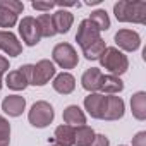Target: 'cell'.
Segmentation results:
<instances>
[{
    "mask_svg": "<svg viewBox=\"0 0 146 146\" xmlns=\"http://www.w3.org/2000/svg\"><path fill=\"white\" fill-rule=\"evenodd\" d=\"M113 14L120 23H134L144 24L146 23V2L143 0H119L113 5Z\"/></svg>",
    "mask_w": 146,
    "mask_h": 146,
    "instance_id": "obj_1",
    "label": "cell"
},
{
    "mask_svg": "<svg viewBox=\"0 0 146 146\" xmlns=\"http://www.w3.org/2000/svg\"><path fill=\"white\" fill-rule=\"evenodd\" d=\"M98 60L105 70H108L112 76H117V78L124 72H127L129 69V58L117 46H107Z\"/></svg>",
    "mask_w": 146,
    "mask_h": 146,
    "instance_id": "obj_2",
    "label": "cell"
},
{
    "mask_svg": "<svg viewBox=\"0 0 146 146\" xmlns=\"http://www.w3.org/2000/svg\"><path fill=\"white\" fill-rule=\"evenodd\" d=\"M53 117H55L53 107H52L48 102H45V100L36 102V103L31 107L29 113H28L29 124H31L33 127H38V129H43V127L50 125V124L53 122Z\"/></svg>",
    "mask_w": 146,
    "mask_h": 146,
    "instance_id": "obj_3",
    "label": "cell"
},
{
    "mask_svg": "<svg viewBox=\"0 0 146 146\" xmlns=\"http://www.w3.org/2000/svg\"><path fill=\"white\" fill-rule=\"evenodd\" d=\"M52 57H53V62L57 65H60L62 69H74L78 65V62H79L78 52L70 43L55 45L53 50H52Z\"/></svg>",
    "mask_w": 146,
    "mask_h": 146,
    "instance_id": "obj_4",
    "label": "cell"
},
{
    "mask_svg": "<svg viewBox=\"0 0 146 146\" xmlns=\"http://www.w3.org/2000/svg\"><path fill=\"white\" fill-rule=\"evenodd\" d=\"M57 69L53 62L43 58L33 65V74H31V84L33 86H45L52 78H55Z\"/></svg>",
    "mask_w": 146,
    "mask_h": 146,
    "instance_id": "obj_5",
    "label": "cell"
},
{
    "mask_svg": "<svg viewBox=\"0 0 146 146\" xmlns=\"http://www.w3.org/2000/svg\"><path fill=\"white\" fill-rule=\"evenodd\" d=\"M19 35H21L23 41H24L28 46L38 45L40 40H41V36H40V29H38L36 19L31 17V16L23 17V21L19 23Z\"/></svg>",
    "mask_w": 146,
    "mask_h": 146,
    "instance_id": "obj_6",
    "label": "cell"
},
{
    "mask_svg": "<svg viewBox=\"0 0 146 146\" xmlns=\"http://www.w3.org/2000/svg\"><path fill=\"white\" fill-rule=\"evenodd\" d=\"M100 40V29L95 26V23H91L90 19H83L79 23L78 33H76V41L81 48H86L88 45H91L93 41Z\"/></svg>",
    "mask_w": 146,
    "mask_h": 146,
    "instance_id": "obj_7",
    "label": "cell"
},
{
    "mask_svg": "<svg viewBox=\"0 0 146 146\" xmlns=\"http://www.w3.org/2000/svg\"><path fill=\"white\" fill-rule=\"evenodd\" d=\"M124 100L120 96H113L108 95L105 96V103H103V112H102V119L103 120H119L124 117Z\"/></svg>",
    "mask_w": 146,
    "mask_h": 146,
    "instance_id": "obj_8",
    "label": "cell"
},
{
    "mask_svg": "<svg viewBox=\"0 0 146 146\" xmlns=\"http://www.w3.org/2000/svg\"><path fill=\"white\" fill-rule=\"evenodd\" d=\"M115 43L124 52H136L141 45V36L132 29H119L115 33Z\"/></svg>",
    "mask_w": 146,
    "mask_h": 146,
    "instance_id": "obj_9",
    "label": "cell"
},
{
    "mask_svg": "<svg viewBox=\"0 0 146 146\" xmlns=\"http://www.w3.org/2000/svg\"><path fill=\"white\" fill-rule=\"evenodd\" d=\"M0 50L7 53L9 57H17L23 52V45L14 33L2 29L0 31Z\"/></svg>",
    "mask_w": 146,
    "mask_h": 146,
    "instance_id": "obj_10",
    "label": "cell"
},
{
    "mask_svg": "<svg viewBox=\"0 0 146 146\" xmlns=\"http://www.w3.org/2000/svg\"><path fill=\"white\" fill-rule=\"evenodd\" d=\"M102 79H103V74H102V70L96 69V67H91L88 69L83 78H81V84L86 91L90 93H98L100 88H102Z\"/></svg>",
    "mask_w": 146,
    "mask_h": 146,
    "instance_id": "obj_11",
    "label": "cell"
},
{
    "mask_svg": "<svg viewBox=\"0 0 146 146\" xmlns=\"http://www.w3.org/2000/svg\"><path fill=\"white\" fill-rule=\"evenodd\" d=\"M26 108V100L19 95H9L2 102V110L9 117H19Z\"/></svg>",
    "mask_w": 146,
    "mask_h": 146,
    "instance_id": "obj_12",
    "label": "cell"
},
{
    "mask_svg": "<svg viewBox=\"0 0 146 146\" xmlns=\"http://www.w3.org/2000/svg\"><path fill=\"white\" fill-rule=\"evenodd\" d=\"M52 86L60 95H70L76 88V79H74L72 74H69V72H60V74H57L53 78Z\"/></svg>",
    "mask_w": 146,
    "mask_h": 146,
    "instance_id": "obj_13",
    "label": "cell"
},
{
    "mask_svg": "<svg viewBox=\"0 0 146 146\" xmlns=\"http://www.w3.org/2000/svg\"><path fill=\"white\" fill-rule=\"evenodd\" d=\"M52 21H53V28H55V33H69L72 23H74V16H72L69 11L65 9H58L55 14H52Z\"/></svg>",
    "mask_w": 146,
    "mask_h": 146,
    "instance_id": "obj_14",
    "label": "cell"
},
{
    "mask_svg": "<svg viewBox=\"0 0 146 146\" xmlns=\"http://www.w3.org/2000/svg\"><path fill=\"white\" fill-rule=\"evenodd\" d=\"M62 117H64V122L67 125L74 127V129L76 127H81V125H86V115H84V112L78 105H69L64 110Z\"/></svg>",
    "mask_w": 146,
    "mask_h": 146,
    "instance_id": "obj_15",
    "label": "cell"
},
{
    "mask_svg": "<svg viewBox=\"0 0 146 146\" xmlns=\"http://www.w3.org/2000/svg\"><path fill=\"white\" fill-rule=\"evenodd\" d=\"M103 103H105V95L102 93H90L84 98V108L93 119H102L103 112Z\"/></svg>",
    "mask_w": 146,
    "mask_h": 146,
    "instance_id": "obj_16",
    "label": "cell"
},
{
    "mask_svg": "<svg viewBox=\"0 0 146 146\" xmlns=\"http://www.w3.org/2000/svg\"><path fill=\"white\" fill-rule=\"evenodd\" d=\"M131 110L132 115L137 120H144L146 119V93L144 91H137L132 95L131 98Z\"/></svg>",
    "mask_w": 146,
    "mask_h": 146,
    "instance_id": "obj_17",
    "label": "cell"
},
{
    "mask_svg": "<svg viewBox=\"0 0 146 146\" xmlns=\"http://www.w3.org/2000/svg\"><path fill=\"white\" fill-rule=\"evenodd\" d=\"M74 132L76 129L67 124H62L55 129V143L60 146H74Z\"/></svg>",
    "mask_w": 146,
    "mask_h": 146,
    "instance_id": "obj_18",
    "label": "cell"
},
{
    "mask_svg": "<svg viewBox=\"0 0 146 146\" xmlns=\"http://www.w3.org/2000/svg\"><path fill=\"white\" fill-rule=\"evenodd\" d=\"M5 84H7L11 90H14V91H23V90L28 88L29 83H28V79L24 78V74L21 72V69H17V70H11L9 74H7Z\"/></svg>",
    "mask_w": 146,
    "mask_h": 146,
    "instance_id": "obj_19",
    "label": "cell"
},
{
    "mask_svg": "<svg viewBox=\"0 0 146 146\" xmlns=\"http://www.w3.org/2000/svg\"><path fill=\"white\" fill-rule=\"evenodd\" d=\"M100 90H102L103 93H107V95H115V93H120V91L124 90V83H122L120 78L108 74V76H103V79H102V88H100Z\"/></svg>",
    "mask_w": 146,
    "mask_h": 146,
    "instance_id": "obj_20",
    "label": "cell"
},
{
    "mask_svg": "<svg viewBox=\"0 0 146 146\" xmlns=\"http://www.w3.org/2000/svg\"><path fill=\"white\" fill-rule=\"evenodd\" d=\"M36 24H38V29H40V36L41 38H52V36L57 35L50 14H40L36 17Z\"/></svg>",
    "mask_w": 146,
    "mask_h": 146,
    "instance_id": "obj_21",
    "label": "cell"
},
{
    "mask_svg": "<svg viewBox=\"0 0 146 146\" xmlns=\"http://www.w3.org/2000/svg\"><path fill=\"white\" fill-rule=\"evenodd\" d=\"M95 139V131L90 125H81L76 127L74 132V144L76 146H90Z\"/></svg>",
    "mask_w": 146,
    "mask_h": 146,
    "instance_id": "obj_22",
    "label": "cell"
},
{
    "mask_svg": "<svg viewBox=\"0 0 146 146\" xmlns=\"http://www.w3.org/2000/svg\"><path fill=\"white\" fill-rule=\"evenodd\" d=\"M105 48H107V45H105V41L100 38V40L93 41L91 45H88L86 48H83V55H84L88 60H98V58L102 57V53L105 52Z\"/></svg>",
    "mask_w": 146,
    "mask_h": 146,
    "instance_id": "obj_23",
    "label": "cell"
},
{
    "mask_svg": "<svg viewBox=\"0 0 146 146\" xmlns=\"http://www.w3.org/2000/svg\"><path fill=\"white\" fill-rule=\"evenodd\" d=\"M90 21L95 23V26L100 29V33H102V31H107V29L110 28V17H108V14H107L105 9H96V11H93L91 16H90Z\"/></svg>",
    "mask_w": 146,
    "mask_h": 146,
    "instance_id": "obj_24",
    "label": "cell"
},
{
    "mask_svg": "<svg viewBox=\"0 0 146 146\" xmlns=\"http://www.w3.org/2000/svg\"><path fill=\"white\" fill-rule=\"evenodd\" d=\"M17 24V16L0 5V28H12Z\"/></svg>",
    "mask_w": 146,
    "mask_h": 146,
    "instance_id": "obj_25",
    "label": "cell"
},
{
    "mask_svg": "<svg viewBox=\"0 0 146 146\" xmlns=\"http://www.w3.org/2000/svg\"><path fill=\"white\" fill-rule=\"evenodd\" d=\"M11 144V124L5 117L0 115V146Z\"/></svg>",
    "mask_w": 146,
    "mask_h": 146,
    "instance_id": "obj_26",
    "label": "cell"
},
{
    "mask_svg": "<svg viewBox=\"0 0 146 146\" xmlns=\"http://www.w3.org/2000/svg\"><path fill=\"white\" fill-rule=\"evenodd\" d=\"M0 5L9 9L11 12H14L16 16H19L23 11H24V4L23 2H17V0H0Z\"/></svg>",
    "mask_w": 146,
    "mask_h": 146,
    "instance_id": "obj_27",
    "label": "cell"
},
{
    "mask_svg": "<svg viewBox=\"0 0 146 146\" xmlns=\"http://www.w3.org/2000/svg\"><path fill=\"white\" fill-rule=\"evenodd\" d=\"M31 7L35 11H41V12H46V11H52L55 7V2H31Z\"/></svg>",
    "mask_w": 146,
    "mask_h": 146,
    "instance_id": "obj_28",
    "label": "cell"
},
{
    "mask_svg": "<svg viewBox=\"0 0 146 146\" xmlns=\"http://www.w3.org/2000/svg\"><path fill=\"white\" fill-rule=\"evenodd\" d=\"M90 146H110V141L105 134H95V139Z\"/></svg>",
    "mask_w": 146,
    "mask_h": 146,
    "instance_id": "obj_29",
    "label": "cell"
},
{
    "mask_svg": "<svg viewBox=\"0 0 146 146\" xmlns=\"http://www.w3.org/2000/svg\"><path fill=\"white\" fill-rule=\"evenodd\" d=\"M132 146H146V132L144 131H139L132 137Z\"/></svg>",
    "mask_w": 146,
    "mask_h": 146,
    "instance_id": "obj_30",
    "label": "cell"
},
{
    "mask_svg": "<svg viewBox=\"0 0 146 146\" xmlns=\"http://www.w3.org/2000/svg\"><path fill=\"white\" fill-rule=\"evenodd\" d=\"M7 70H9V60H7L5 57H2V55H0V76H2V74H5Z\"/></svg>",
    "mask_w": 146,
    "mask_h": 146,
    "instance_id": "obj_31",
    "label": "cell"
},
{
    "mask_svg": "<svg viewBox=\"0 0 146 146\" xmlns=\"http://www.w3.org/2000/svg\"><path fill=\"white\" fill-rule=\"evenodd\" d=\"M0 90H2V76H0Z\"/></svg>",
    "mask_w": 146,
    "mask_h": 146,
    "instance_id": "obj_32",
    "label": "cell"
},
{
    "mask_svg": "<svg viewBox=\"0 0 146 146\" xmlns=\"http://www.w3.org/2000/svg\"><path fill=\"white\" fill-rule=\"evenodd\" d=\"M50 146H60V144H57V143H55V144H50Z\"/></svg>",
    "mask_w": 146,
    "mask_h": 146,
    "instance_id": "obj_33",
    "label": "cell"
},
{
    "mask_svg": "<svg viewBox=\"0 0 146 146\" xmlns=\"http://www.w3.org/2000/svg\"><path fill=\"white\" fill-rule=\"evenodd\" d=\"M120 146H125V144H120Z\"/></svg>",
    "mask_w": 146,
    "mask_h": 146,
    "instance_id": "obj_34",
    "label": "cell"
}]
</instances>
